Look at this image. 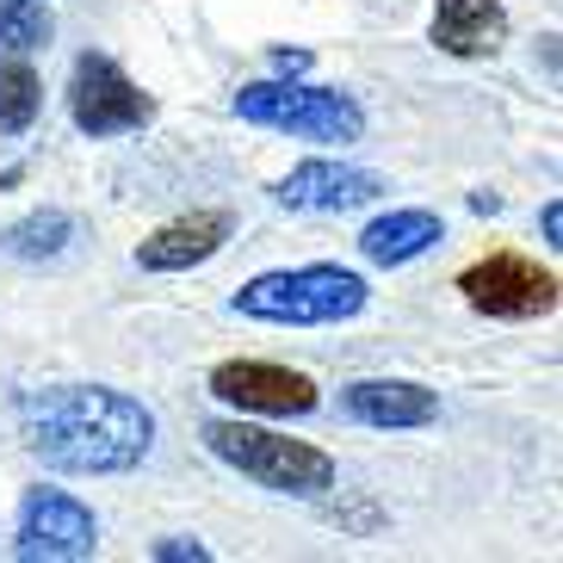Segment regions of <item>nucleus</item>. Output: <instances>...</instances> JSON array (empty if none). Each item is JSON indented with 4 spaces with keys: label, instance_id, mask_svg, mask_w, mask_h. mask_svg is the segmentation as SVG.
Returning <instances> with one entry per match:
<instances>
[{
    "label": "nucleus",
    "instance_id": "7",
    "mask_svg": "<svg viewBox=\"0 0 563 563\" xmlns=\"http://www.w3.org/2000/svg\"><path fill=\"white\" fill-rule=\"evenodd\" d=\"M211 397L230 402L242 415H310L322 402L316 378L291 372V365H273V360H223L211 372Z\"/></svg>",
    "mask_w": 563,
    "mask_h": 563
},
{
    "label": "nucleus",
    "instance_id": "16",
    "mask_svg": "<svg viewBox=\"0 0 563 563\" xmlns=\"http://www.w3.org/2000/svg\"><path fill=\"white\" fill-rule=\"evenodd\" d=\"M56 32V19L44 13V0H0V44L7 51H44Z\"/></svg>",
    "mask_w": 563,
    "mask_h": 563
},
{
    "label": "nucleus",
    "instance_id": "4",
    "mask_svg": "<svg viewBox=\"0 0 563 563\" xmlns=\"http://www.w3.org/2000/svg\"><path fill=\"white\" fill-rule=\"evenodd\" d=\"M235 118H249L261 131H291L303 143H360L365 112L341 87H310V81H254L235 93Z\"/></svg>",
    "mask_w": 563,
    "mask_h": 563
},
{
    "label": "nucleus",
    "instance_id": "9",
    "mask_svg": "<svg viewBox=\"0 0 563 563\" xmlns=\"http://www.w3.org/2000/svg\"><path fill=\"white\" fill-rule=\"evenodd\" d=\"M372 199H384V174L353 162H303L279 180V205L291 211H360Z\"/></svg>",
    "mask_w": 563,
    "mask_h": 563
},
{
    "label": "nucleus",
    "instance_id": "19",
    "mask_svg": "<svg viewBox=\"0 0 563 563\" xmlns=\"http://www.w3.org/2000/svg\"><path fill=\"white\" fill-rule=\"evenodd\" d=\"M273 63H279V75H303V68H310V51H279Z\"/></svg>",
    "mask_w": 563,
    "mask_h": 563
},
{
    "label": "nucleus",
    "instance_id": "3",
    "mask_svg": "<svg viewBox=\"0 0 563 563\" xmlns=\"http://www.w3.org/2000/svg\"><path fill=\"white\" fill-rule=\"evenodd\" d=\"M205 446H211V459H223L230 471H242L249 483H261L273 496L310 501L334 489V459L322 446H310V440H291V433L249 428V421H211Z\"/></svg>",
    "mask_w": 563,
    "mask_h": 563
},
{
    "label": "nucleus",
    "instance_id": "18",
    "mask_svg": "<svg viewBox=\"0 0 563 563\" xmlns=\"http://www.w3.org/2000/svg\"><path fill=\"white\" fill-rule=\"evenodd\" d=\"M539 230H545V242H551V249L563 242V205H558V199H551L545 211H539Z\"/></svg>",
    "mask_w": 563,
    "mask_h": 563
},
{
    "label": "nucleus",
    "instance_id": "10",
    "mask_svg": "<svg viewBox=\"0 0 563 563\" xmlns=\"http://www.w3.org/2000/svg\"><path fill=\"white\" fill-rule=\"evenodd\" d=\"M341 409L360 428H433L440 421V397L415 378H360L341 390Z\"/></svg>",
    "mask_w": 563,
    "mask_h": 563
},
{
    "label": "nucleus",
    "instance_id": "1",
    "mask_svg": "<svg viewBox=\"0 0 563 563\" xmlns=\"http://www.w3.org/2000/svg\"><path fill=\"white\" fill-rule=\"evenodd\" d=\"M19 421H25V446L63 477H124L155 446V415L106 384L32 390L19 402Z\"/></svg>",
    "mask_w": 563,
    "mask_h": 563
},
{
    "label": "nucleus",
    "instance_id": "5",
    "mask_svg": "<svg viewBox=\"0 0 563 563\" xmlns=\"http://www.w3.org/2000/svg\"><path fill=\"white\" fill-rule=\"evenodd\" d=\"M459 291L477 316H496V322H532V316L558 310V273L527 261V254H508V249L477 266H464Z\"/></svg>",
    "mask_w": 563,
    "mask_h": 563
},
{
    "label": "nucleus",
    "instance_id": "11",
    "mask_svg": "<svg viewBox=\"0 0 563 563\" xmlns=\"http://www.w3.org/2000/svg\"><path fill=\"white\" fill-rule=\"evenodd\" d=\"M235 217L230 211H192V217H174L162 230L136 249V266L143 273H186V266H205L211 254H223Z\"/></svg>",
    "mask_w": 563,
    "mask_h": 563
},
{
    "label": "nucleus",
    "instance_id": "17",
    "mask_svg": "<svg viewBox=\"0 0 563 563\" xmlns=\"http://www.w3.org/2000/svg\"><path fill=\"white\" fill-rule=\"evenodd\" d=\"M211 558V551L199 545V539H162V545H155V563H205Z\"/></svg>",
    "mask_w": 563,
    "mask_h": 563
},
{
    "label": "nucleus",
    "instance_id": "13",
    "mask_svg": "<svg viewBox=\"0 0 563 563\" xmlns=\"http://www.w3.org/2000/svg\"><path fill=\"white\" fill-rule=\"evenodd\" d=\"M440 235H446L440 211H384L360 230V254L372 266H409V261H421Z\"/></svg>",
    "mask_w": 563,
    "mask_h": 563
},
{
    "label": "nucleus",
    "instance_id": "14",
    "mask_svg": "<svg viewBox=\"0 0 563 563\" xmlns=\"http://www.w3.org/2000/svg\"><path fill=\"white\" fill-rule=\"evenodd\" d=\"M75 242H81V223L68 211H32L0 230V249L19 254V261H63Z\"/></svg>",
    "mask_w": 563,
    "mask_h": 563
},
{
    "label": "nucleus",
    "instance_id": "6",
    "mask_svg": "<svg viewBox=\"0 0 563 563\" xmlns=\"http://www.w3.org/2000/svg\"><path fill=\"white\" fill-rule=\"evenodd\" d=\"M68 118H75V131L81 136H124V131H143L155 118V100L143 87L112 63V56L87 51L75 63V81H68Z\"/></svg>",
    "mask_w": 563,
    "mask_h": 563
},
{
    "label": "nucleus",
    "instance_id": "12",
    "mask_svg": "<svg viewBox=\"0 0 563 563\" xmlns=\"http://www.w3.org/2000/svg\"><path fill=\"white\" fill-rule=\"evenodd\" d=\"M433 44L459 63L496 56L508 44V13L501 0H433Z\"/></svg>",
    "mask_w": 563,
    "mask_h": 563
},
{
    "label": "nucleus",
    "instance_id": "8",
    "mask_svg": "<svg viewBox=\"0 0 563 563\" xmlns=\"http://www.w3.org/2000/svg\"><path fill=\"white\" fill-rule=\"evenodd\" d=\"M19 558H93L100 551V520L68 489H32L19 508Z\"/></svg>",
    "mask_w": 563,
    "mask_h": 563
},
{
    "label": "nucleus",
    "instance_id": "2",
    "mask_svg": "<svg viewBox=\"0 0 563 563\" xmlns=\"http://www.w3.org/2000/svg\"><path fill=\"white\" fill-rule=\"evenodd\" d=\"M365 279L347 266H285V273H261L235 291V310L254 322H279V329H329V322H353L365 310Z\"/></svg>",
    "mask_w": 563,
    "mask_h": 563
},
{
    "label": "nucleus",
    "instance_id": "15",
    "mask_svg": "<svg viewBox=\"0 0 563 563\" xmlns=\"http://www.w3.org/2000/svg\"><path fill=\"white\" fill-rule=\"evenodd\" d=\"M37 106H44V81H37V68L25 63V51H13L0 63V136L32 131Z\"/></svg>",
    "mask_w": 563,
    "mask_h": 563
}]
</instances>
